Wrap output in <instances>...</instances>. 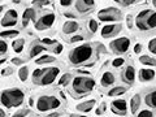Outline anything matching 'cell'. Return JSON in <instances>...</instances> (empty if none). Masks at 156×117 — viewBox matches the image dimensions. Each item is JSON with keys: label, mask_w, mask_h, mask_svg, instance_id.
<instances>
[{"label": "cell", "mask_w": 156, "mask_h": 117, "mask_svg": "<svg viewBox=\"0 0 156 117\" xmlns=\"http://www.w3.org/2000/svg\"><path fill=\"white\" fill-rule=\"evenodd\" d=\"M139 81L140 82H151L155 78V70L154 69H140L139 70Z\"/></svg>", "instance_id": "cell-15"}, {"label": "cell", "mask_w": 156, "mask_h": 117, "mask_svg": "<svg viewBox=\"0 0 156 117\" xmlns=\"http://www.w3.org/2000/svg\"><path fill=\"white\" fill-rule=\"evenodd\" d=\"M115 81H116V77H115L113 73L105 72V73H103V76L100 78V85L104 86V87H109L115 83Z\"/></svg>", "instance_id": "cell-16"}, {"label": "cell", "mask_w": 156, "mask_h": 117, "mask_svg": "<svg viewBox=\"0 0 156 117\" xmlns=\"http://www.w3.org/2000/svg\"><path fill=\"white\" fill-rule=\"evenodd\" d=\"M98 17H99V21L101 22H119L121 21V18H122V16H121V12L119 11L117 8H105V9H101V11H99V13H98Z\"/></svg>", "instance_id": "cell-5"}, {"label": "cell", "mask_w": 156, "mask_h": 117, "mask_svg": "<svg viewBox=\"0 0 156 117\" xmlns=\"http://www.w3.org/2000/svg\"><path fill=\"white\" fill-rule=\"evenodd\" d=\"M70 78H72V74L70 73H65V74H62L61 78L58 80V85L60 86H65L69 83V81H70Z\"/></svg>", "instance_id": "cell-31"}, {"label": "cell", "mask_w": 156, "mask_h": 117, "mask_svg": "<svg viewBox=\"0 0 156 117\" xmlns=\"http://www.w3.org/2000/svg\"><path fill=\"white\" fill-rule=\"evenodd\" d=\"M95 81L91 77L87 76H77L72 80V92L74 94L78 99L81 96H85L94 90ZM76 98V99H77Z\"/></svg>", "instance_id": "cell-3"}, {"label": "cell", "mask_w": 156, "mask_h": 117, "mask_svg": "<svg viewBox=\"0 0 156 117\" xmlns=\"http://www.w3.org/2000/svg\"><path fill=\"white\" fill-rule=\"evenodd\" d=\"M27 76H29V68H27V66L20 68V70H18V77H20V80H21L22 82H25V81L27 80Z\"/></svg>", "instance_id": "cell-28"}, {"label": "cell", "mask_w": 156, "mask_h": 117, "mask_svg": "<svg viewBox=\"0 0 156 117\" xmlns=\"http://www.w3.org/2000/svg\"><path fill=\"white\" fill-rule=\"evenodd\" d=\"M46 50H47L46 46L39 44V43H34V44L31 46V48H30V52H29V57L30 58L35 57V56L39 55V53H42L43 51H46Z\"/></svg>", "instance_id": "cell-19"}, {"label": "cell", "mask_w": 156, "mask_h": 117, "mask_svg": "<svg viewBox=\"0 0 156 117\" xmlns=\"http://www.w3.org/2000/svg\"><path fill=\"white\" fill-rule=\"evenodd\" d=\"M124 64H125V60L122 57H116L115 60L112 61V66H113V68H121Z\"/></svg>", "instance_id": "cell-33"}, {"label": "cell", "mask_w": 156, "mask_h": 117, "mask_svg": "<svg viewBox=\"0 0 156 117\" xmlns=\"http://www.w3.org/2000/svg\"><path fill=\"white\" fill-rule=\"evenodd\" d=\"M135 2H138V0H120V3L122 4L124 7H128V5H131V4H134Z\"/></svg>", "instance_id": "cell-41"}, {"label": "cell", "mask_w": 156, "mask_h": 117, "mask_svg": "<svg viewBox=\"0 0 156 117\" xmlns=\"http://www.w3.org/2000/svg\"><path fill=\"white\" fill-rule=\"evenodd\" d=\"M87 29L91 31V33H96L98 29H99V23H98L96 20H89V22H87Z\"/></svg>", "instance_id": "cell-29"}, {"label": "cell", "mask_w": 156, "mask_h": 117, "mask_svg": "<svg viewBox=\"0 0 156 117\" xmlns=\"http://www.w3.org/2000/svg\"><path fill=\"white\" fill-rule=\"evenodd\" d=\"M43 72H44V69H35L33 72V82L34 83H38V81H39V78L42 77V74H43Z\"/></svg>", "instance_id": "cell-32"}, {"label": "cell", "mask_w": 156, "mask_h": 117, "mask_svg": "<svg viewBox=\"0 0 156 117\" xmlns=\"http://www.w3.org/2000/svg\"><path fill=\"white\" fill-rule=\"evenodd\" d=\"M4 61H5V58H2V60H0V64H3Z\"/></svg>", "instance_id": "cell-56"}, {"label": "cell", "mask_w": 156, "mask_h": 117, "mask_svg": "<svg viewBox=\"0 0 156 117\" xmlns=\"http://www.w3.org/2000/svg\"><path fill=\"white\" fill-rule=\"evenodd\" d=\"M136 116L138 117H151V116H154V112L150 109H142V111L136 112Z\"/></svg>", "instance_id": "cell-34"}, {"label": "cell", "mask_w": 156, "mask_h": 117, "mask_svg": "<svg viewBox=\"0 0 156 117\" xmlns=\"http://www.w3.org/2000/svg\"><path fill=\"white\" fill-rule=\"evenodd\" d=\"M8 51V44H7V42H4L0 39V55H4Z\"/></svg>", "instance_id": "cell-37"}, {"label": "cell", "mask_w": 156, "mask_h": 117, "mask_svg": "<svg viewBox=\"0 0 156 117\" xmlns=\"http://www.w3.org/2000/svg\"><path fill=\"white\" fill-rule=\"evenodd\" d=\"M12 46H13V50L16 53H21L23 51V47H25V41L23 39H16V41H13L12 43Z\"/></svg>", "instance_id": "cell-25"}, {"label": "cell", "mask_w": 156, "mask_h": 117, "mask_svg": "<svg viewBox=\"0 0 156 117\" xmlns=\"http://www.w3.org/2000/svg\"><path fill=\"white\" fill-rule=\"evenodd\" d=\"M146 23H147V26L150 30H154V29H156V12L151 11L147 14V17H146Z\"/></svg>", "instance_id": "cell-21"}, {"label": "cell", "mask_w": 156, "mask_h": 117, "mask_svg": "<svg viewBox=\"0 0 156 117\" xmlns=\"http://www.w3.org/2000/svg\"><path fill=\"white\" fill-rule=\"evenodd\" d=\"M140 104H142V99H140L139 94H135L133 98L130 99V111L133 115H136V112L140 108Z\"/></svg>", "instance_id": "cell-18"}, {"label": "cell", "mask_w": 156, "mask_h": 117, "mask_svg": "<svg viewBox=\"0 0 156 117\" xmlns=\"http://www.w3.org/2000/svg\"><path fill=\"white\" fill-rule=\"evenodd\" d=\"M23 101H25V92L17 87L7 89L0 94V103L5 108H17L23 104Z\"/></svg>", "instance_id": "cell-1"}, {"label": "cell", "mask_w": 156, "mask_h": 117, "mask_svg": "<svg viewBox=\"0 0 156 117\" xmlns=\"http://www.w3.org/2000/svg\"><path fill=\"white\" fill-rule=\"evenodd\" d=\"M64 16H65L66 18H68V17H69V18H74V17H76L73 13H64Z\"/></svg>", "instance_id": "cell-49"}, {"label": "cell", "mask_w": 156, "mask_h": 117, "mask_svg": "<svg viewBox=\"0 0 156 117\" xmlns=\"http://www.w3.org/2000/svg\"><path fill=\"white\" fill-rule=\"evenodd\" d=\"M76 9L80 13H87V12H90L92 8L89 7V5H86V4H83L81 0H77V2H76Z\"/></svg>", "instance_id": "cell-27"}, {"label": "cell", "mask_w": 156, "mask_h": 117, "mask_svg": "<svg viewBox=\"0 0 156 117\" xmlns=\"http://www.w3.org/2000/svg\"><path fill=\"white\" fill-rule=\"evenodd\" d=\"M121 80H122L126 85H133L135 81V69L133 65H126L125 69L121 74Z\"/></svg>", "instance_id": "cell-12"}, {"label": "cell", "mask_w": 156, "mask_h": 117, "mask_svg": "<svg viewBox=\"0 0 156 117\" xmlns=\"http://www.w3.org/2000/svg\"><path fill=\"white\" fill-rule=\"evenodd\" d=\"M42 43H43V44H47V46H53V44H56V41H52V39L44 38V39H42Z\"/></svg>", "instance_id": "cell-40"}, {"label": "cell", "mask_w": 156, "mask_h": 117, "mask_svg": "<svg viewBox=\"0 0 156 117\" xmlns=\"http://www.w3.org/2000/svg\"><path fill=\"white\" fill-rule=\"evenodd\" d=\"M111 111L116 115L120 116H125L128 113V104H126V100L124 99H116L111 103Z\"/></svg>", "instance_id": "cell-10"}, {"label": "cell", "mask_w": 156, "mask_h": 117, "mask_svg": "<svg viewBox=\"0 0 156 117\" xmlns=\"http://www.w3.org/2000/svg\"><path fill=\"white\" fill-rule=\"evenodd\" d=\"M51 116H61L58 112H55V113H51Z\"/></svg>", "instance_id": "cell-53"}, {"label": "cell", "mask_w": 156, "mask_h": 117, "mask_svg": "<svg viewBox=\"0 0 156 117\" xmlns=\"http://www.w3.org/2000/svg\"><path fill=\"white\" fill-rule=\"evenodd\" d=\"M78 29H80V25H78V22L74 21V20H72V21H66L64 25H62V31H64V34H68V35L77 33Z\"/></svg>", "instance_id": "cell-14"}, {"label": "cell", "mask_w": 156, "mask_h": 117, "mask_svg": "<svg viewBox=\"0 0 156 117\" xmlns=\"http://www.w3.org/2000/svg\"><path fill=\"white\" fill-rule=\"evenodd\" d=\"M148 12H150V9H143V11H140L135 17V26L140 31H148L150 30L147 23H146V17H147Z\"/></svg>", "instance_id": "cell-11"}, {"label": "cell", "mask_w": 156, "mask_h": 117, "mask_svg": "<svg viewBox=\"0 0 156 117\" xmlns=\"http://www.w3.org/2000/svg\"><path fill=\"white\" fill-rule=\"evenodd\" d=\"M105 107H107V104L103 103V104L100 105V109H98V111H96V113H98V115H101V113H103V112L105 111Z\"/></svg>", "instance_id": "cell-47"}, {"label": "cell", "mask_w": 156, "mask_h": 117, "mask_svg": "<svg viewBox=\"0 0 156 117\" xmlns=\"http://www.w3.org/2000/svg\"><path fill=\"white\" fill-rule=\"evenodd\" d=\"M61 51H62V46L61 44H56V47L53 48V52L57 53V55H58V53H61Z\"/></svg>", "instance_id": "cell-46"}, {"label": "cell", "mask_w": 156, "mask_h": 117, "mask_svg": "<svg viewBox=\"0 0 156 117\" xmlns=\"http://www.w3.org/2000/svg\"><path fill=\"white\" fill-rule=\"evenodd\" d=\"M96 101L94 99H90V100H86L83 101V103H80L76 108L78 112H82V113H87V112H90L92 108H94V105H95Z\"/></svg>", "instance_id": "cell-17"}, {"label": "cell", "mask_w": 156, "mask_h": 117, "mask_svg": "<svg viewBox=\"0 0 156 117\" xmlns=\"http://www.w3.org/2000/svg\"><path fill=\"white\" fill-rule=\"evenodd\" d=\"M61 105V101L57 96H53V95H42L37 99V104H35V108L38 112L41 113H47L48 111H52V109H57L58 107Z\"/></svg>", "instance_id": "cell-4"}, {"label": "cell", "mask_w": 156, "mask_h": 117, "mask_svg": "<svg viewBox=\"0 0 156 117\" xmlns=\"http://www.w3.org/2000/svg\"><path fill=\"white\" fill-rule=\"evenodd\" d=\"M78 73H82V74H86V76H89L90 73L87 72V70H78Z\"/></svg>", "instance_id": "cell-51"}, {"label": "cell", "mask_w": 156, "mask_h": 117, "mask_svg": "<svg viewBox=\"0 0 156 117\" xmlns=\"http://www.w3.org/2000/svg\"><path fill=\"white\" fill-rule=\"evenodd\" d=\"M72 3H73V0H60L61 7H69V5H72Z\"/></svg>", "instance_id": "cell-43"}, {"label": "cell", "mask_w": 156, "mask_h": 117, "mask_svg": "<svg viewBox=\"0 0 156 117\" xmlns=\"http://www.w3.org/2000/svg\"><path fill=\"white\" fill-rule=\"evenodd\" d=\"M115 2H116V3H120V0H115Z\"/></svg>", "instance_id": "cell-57"}, {"label": "cell", "mask_w": 156, "mask_h": 117, "mask_svg": "<svg viewBox=\"0 0 156 117\" xmlns=\"http://www.w3.org/2000/svg\"><path fill=\"white\" fill-rule=\"evenodd\" d=\"M126 91H128L126 87H124V86H116V87H112V89L108 91V96H111V98L120 96V95H124Z\"/></svg>", "instance_id": "cell-22"}, {"label": "cell", "mask_w": 156, "mask_h": 117, "mask_svg": "<svg viewBox=\"0 0 156 117\" xmlns=\"http://www.w3.org/2000/svg\"><path fill=\"white\" fill-rule=\"evenodd\" d=\"M60 74V69L57 66H52V68H46L44 72H43L42 77L39 78L38 83L37 85H41V86H50L52 85L53 82L56 81V78Z\"/></svg>", "instance_id": "cell-6"}, {"label": "cell", "mask_w": 156, "mask_h": 117, "mask_svg": "<svg viewBox=\"0 0 156 117\" xmlns=\"http://www.w3.org/2000/svg\"><path fill=\"white\" fill-rule=\"evenodd\" d=\"M148 50L151 53H154V55L156 56V38L151 39V41L148 42Z\"/></svg>", "instance_id": "cell-35"}, {"label": "cell", "mask_w": 156, "mask_h": 117, "mask_svg": "<svg viewBox=\"0 0 156 117\" xmlns=\"http://www.w3.org/2000/svg\"><path fill=\"white\" fill-rule=\"evenodd\" d=\"M29 113H30V112H29V109H22V111H18V112H16V113H14L13 116L14 117H18V116H27Z\"/></svg>", "instance_id": "cell-38"}, {"label": "cell", "mask_w": 156, "mask_h": 117, "mask_svg": "<svg viewBox=\"0 0 156 117\" xmlns=\"http://www.w3.org/2000/svg\"><path fill=\"white\" fill-rule=\"evenodd\" d=\"M18 34H20L18 30H5V31L0 33V37L2 38H13V37L18 35Z\"/></svg>", "instance_id": "cell-30"}, {"label": "cell", "mask_w": 156, "mask_h": 117, "mask_svg": "<svg viewBox=\"0 0 156 117\" xmlns=\"http://www.w3.org/2000/svg\"><path fill=\"white\" fill-rule=\"evenodd\" d=\"M144 103L147 104V107H150V108H156V90L148 92V94L144 96Z\"/></svg>", "instance_id": "cell-20"}, {"label": "cell", "mask_w": 156, "mask_h": 117, "mask_svg": "<svg viewBox=\"0 0 156 117\" xmlns=\"http://www.w3.org/2000/svg\"><path fill=\"white\" fill-rule=\"evenodd\" d=\"M140 51H142V46H140L139 43H138V44L134 46V52H135V53H140Z\"/></svg>", "instance_id": "cell-48"}, {"label": "cell", "mask_w": 156, "mask_h": 117, "mask_svg": "<svg viewBox=\"0 0 156 117\" xmlns=\"http://www.w3.org/2000/svg\"><path fill=\"white\" fill-rule=\"evenodd\" d=\"M109 48L117 55H122V53L128 52V50L130 48V39L126 37L117 38L109 43Z\"/></svg>", "instance_id": "cell-7"}, {"label": "cell", "mask_w": 156, "mask_h": 117, "mask_svg": "<svg viewBox=\"0 0 156 117\" xmlns=\"http://www.w3.org/2000/svg\"><path fill=\"white\" fill-rule=\"evenodd\" d=\"M0 25H2L3 27H12L14 25H17V18H13L11 16H8V14H5V16L3 17Z\"/></svg>", "instance_id": "cell-23"}, {"label": "cell", "mask_w": 156, "mask_h": 117, "mask_svg": "<svg viewBox=\"0 0 156 117\" xmlns=\"http://www.w3.org/2000/svg\"><path fill=\"white\" fill-rule=\"evenodd\" d=\"M92 56H94V47L89 43H85V44H81L69 52V61L73 65H83L87 64Z\"/></svg>", "instance_id": "cell-2"}, {"label": "cell", "mask_w": 156, "mask_h": 117, "mask_svg": "<svg viewBox=\"0 0 156 117\" xmlns=\"http://www.w3.org/2000/svg\"><path fill=\"white\" fill-rule=\"evenodd\" d=\"M121 30H122V26H121V23H119V22H109L108 25H104L103 27H101L100 35L103 37V38H105V39L113 38L119 33H121Z\"/></svg>", "instance_id": "cell-8"}, {"label": "cell", "mask_w": 156, "mask_h": 117, "mask_svg": "<svg viewBox=\"0 0 156 117\" xmlns=\"http://www.w3.org/2000/svg\"><path fill=\"white\" fill-rule=\"evenodd\" d=\"M56 58L53 56H48V55H44V56H41L37 58V64L38 65H43V64H51V62H55Z\"/></svg>", "instance_id": "cell-26"}, {"label": "cell", "mask_w": 156, "mask_h": 117, "mask_svg": "<svg viewBox=\"0 0 156 117\" xmlns=\"http://www.w3.org/2000/svg\"><path fill=\"white\" fill-rule=\"evenodd\" d=\"M12 64H14V65H21L22 64V60H21V58H18V57H14V58H12Z\"/></svg>", "instance_id": "cell-45"}, {"label": "cell", "mask_w": 156, "mask_h": 117, "mask_svg": "<svg viewBox=\"0 0 156 117\" xmlns=\"http://www.w3.org/2000/svg\"><path fill=\"white\" fill-rule=\"evenodd\" d=\"M81 41H83V37H82V35H73V37L70 38V42H72V43L81 42Z\"/></svg>", "instance_id": "cell-42"}, {"label": "cell", "mask_w": 156, "mask_h": 117, "mask_svg": "<svg viewBox=\"0 0 156 117\" xmlns=\"http://www.w3.org/2000/svg\"><path fill=\"white\" fill-rule=\"evenodd\" d=\"M35 16H37V13H35V9H34V8H27V9H25V11H23V14H22V26L26 27L30 20H33V21L35 22V21H37Z\"/></svg>", "instance_id": "cell-13"}, {"label": "cell", "mask_w": 156, "mask_h": 117, "mask_svg": "<svg viewBox=\"0 0 156 117\" xmlns=\"http://www.w3.org/2000/svg\"><path fill=\"white\" fill-rule=\"evenodd\" d=\"M55 20H56V17H55V14L53 13H46V14H43L39 20H37V21L34 22V26H35V29L39 30V31L46 30V29H50L53 25Z\"/></svg>", "instance_id": "cell-9"}, {"label": "cell", "mask_w": 156, "mask_h": 117, "mask_svg": "<svg viewBox=\"0 0 156 117\" xmlns=\"http://www.w3.org/2000/svg\"><path fill=\"white\" fill-rule=\"evenodd\" d=\"M3 116H5V111H3L2 108H0V117H3Z\"/></svg>", "instance_id": "cell-52"}, {"label": "cell", "mask_w": 156, "mask_h": 117, "mask_svg": "<svg viewBox=\"0 0 156 117\" xmlns=\"http://www.w3.org/2000/svg\"><path fill=\"white\" fill-rule=\"evenodd\" d=\"M3 11H4V7H0V14L3 13Z\"/></svg>", "instance_id": "cell-54"}, {"label": "cell", "mask_w": 156, "mask_h": 117, "mask_svg": "<svg viewBox=\"0 0 156 117\" xmlns=\"http://www.w3.org/2000/svg\"><path fill=\"white\" fill-rule=\"evenodd\" d=\"M152 4H154V7L156 8V0H152Z\"/></svg>", "instance_id": "cell-55"}, {"label": "cell", "mask_w": 156, "mask_h": 117, "mask_svg": "<svg viewBox=\"0 0 156 117\" xmlns=\"http://www.w3.org/2000/svg\"><path fill=\"white\" fill-rule=\"evenodd\" d=\"M33 4L35 7H46L50 4V2H48V0H34Z\"/></svg>", "instance_id": "cell-36"}, {"label": "cell", "mask_w": 156, "mask_h": 117, "mask_svg": "<svg viewBox=\"0 0 156 117\" xmlns=\"http://www.w3.org/2000/svg\"><path fill=\"white\" fill-rule=\"evenodd\" d=\"M83 4H86V5H89V7H91V8H94V5H95V0H81Z\"/></svg>", "instance_id": "cell-44"}, {"label": "cell", "mask_w": 156, "mask_h": 117, "mask_svg": "<svg viewBox=\"0 0 156 117\" xmlns=\"http://www.w3.org/2000/svg\"><path fill=\"white\" fill-rule=\"evenodd\" d=\"M139 61H140V64H143V65H148V66H155L156 65V60L154 57L148 56V55L139 56Z\"/></svg>", "instance_id": "cell-24"}, {"label": "cell", "mask_w": 156, "mask_h": 117, "mask_svg": "<svg viewBox=\"0 0 156 117\" xmlns=\"http://www.w3.org/2000/svg\"><path fill=\"white\" fill-rule=\"evenodd\" d=\"M131 26H133V25H131V16H128V27L130 29Z\"/></svg>", "instance_id": "cell-50"}, {"label": "cell", "mask_w": 156, "mask_h": 117, "mask_svg": "<svg viewBox=\"0 0 156 117\" xmlns=\"http://www.w3.org/2000/svg\"><path fill=\"white\" fill-rule=\"evenodd\" d=\"M12 73H13V69H12V68L11 66H8V68H4V69L2 70V74L3 76H11L12 74Z\"/></svg>", "instance_id": "cell-39"}]
</instances>
